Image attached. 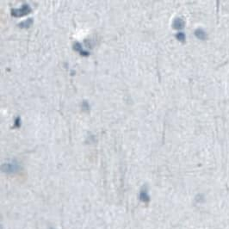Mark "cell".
<instances>
[{
    "label": "cell",
    "mask_w": 229,
    "mask_h": 229,
    "mask_svg": "<svg viewBox=\"0 0 229 229\" xmlns=\"http://www.w3.org/2000/svg\"><path fill=\"white\" fill-rule=\"evenodd\" d=\"M20 169V164L17 159L9 160L2 165V171L6 173H15Z\"/></svg>",
    "instance_id": "6da1fadb"
},
{
    "label": "cell",
    "mask_w": 229,
    "mask_h": 229,
    "mask_svg": "<svg viewBox=\"0 0 229 229\" xmlns=\"http://www.w3.org/2000/svg\"><path fill=\"white\" fill-rule=\"evenodd\" d=\"M31 11V7L29 3H23L19 8H13L11 9V13L15 17H20L25 14H28Z\"/></svg>",
    "instance_id": "7a4b0ae2"
},
{
    "label": "cell",
    "mask_w": 229,
    "mask_h": 229,
    "mask_svg": "<svg viewBox=\"0 0 229 229\" xmlns=\"http://www.w3.org/2000/svg\"><path fill=\"white\" fill-rule=\"evenodd\" d=\"M172 26L175 29H182L184 26V20L182 19V18H180V17H176L175 19L173 20Z\"/></svg>",
    "instance_id": "3957f363"
},
{
    "label": "cell",
    "mask_w": 229,
    "mask_h": 229,
    "mask_svg": "<svg viewBox=\"0 0 229 229\" xmlns=\"http://www.w3.org/2000/svg\"><path fill=\"white\" fill-rule=\"evenodd\" d=\"M73 47H74V49H75L76 51L79 52L82 55H88V54H90L89 51L84 50L83 47H82V45H81L79 42H77V41H76V42L73 44Z\"/></svg>",
    "instance_id": "277c9868"
},
{
    "label": "cell",
    "mask_w": 229,
    "mask_h": 229,
    "mask_svg": "<svg viewBox=\"0 0 229 229\" xmlns=\"http://www.w3.org/2000/svg\"><path fill=\"white\" fill-rule=\"evenodd\" d=\"M140 200L143 201V202H149V200H150V196H149V195H148L147 191L146 188H143V189L140 191Z\"/></svg>",
    "instance_id": "5b68a950"
},
{
    "label": "cell",
    "mask_w": 229,
    "mask_h": 229,
    "mask_svg": "<svg viewBox=\"0 0 229 229\" xmlns=\"http://www.w3.org/2000/svg\"><path fill=\"white\" fill-rule=\"evenodd\" d=\"M32 22H33V18L32 17H29V18L23 20L21 22H19L18 26L21 27V28H29L32 24Z\"/></svg>",
    "instance_id": "8992f818"
},
{
    "label": "cell",
    "mask_w": 229,
    "mask_h": 229,
    "mask_svg": "<svg viewBox=\"0 0 229 229\" xmlns=\"http://www.w3.org/2000/svg\"><path fill=\"white\" fill-rule=\"evenodd\" d=\"M195 35L196 36V37H198V38L201 39V40H204V39L207 37L206 33H205L204 30L202 29H196V30L195 31Z\"/></svg>",
    "instance_id": "52a82bcc"
},
{
    "label": "cell",
    "mask_w": 229,
    "mask_h": 229,
    "mask_svg": "<svg viewBox=\"0 0 229 229\" xmlns=\"http://www.w3.org/2000/svg\"><path fill=\"white\" fill-rule=\"evenodd\" d=\"M176 36H177V38L179 40H181V41H184V40H185V35H184V33H182V32L177 33Z\"/></svg>",
    "instance_id": "ba28073f"
},
{
    "label": "cell",
    "mask_w": 229,
    "mask_h": 229,
    "mask_svg": "<svg viewBox=\"0 0 229 229\" xmlns=\"http://www.w3.org/2000/svg\"><path fill=\"white\" fill-rule=\"evenodd\" d=\"M50 229H54V228H50Z\"/></svg>",
    "instance_id": "9c48e42d"
}]
</instances>
